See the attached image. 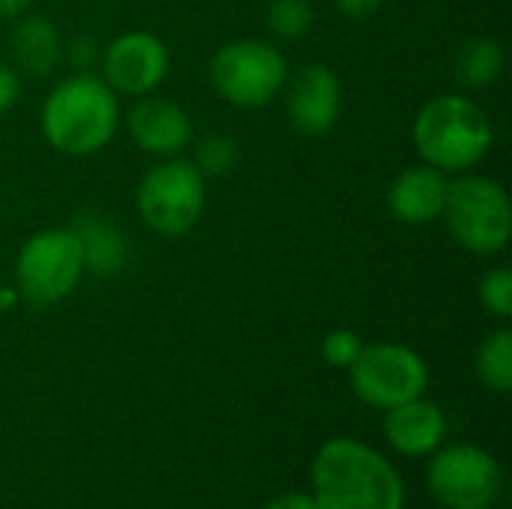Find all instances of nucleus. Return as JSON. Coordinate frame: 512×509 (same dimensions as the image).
<instances>
[{
	"label": "nucleus",
	"mask_w": 512,
	"mask_h": 509,
	"mask_svg": "<svg viewBox=\"0 0 512 509\" xmlns=\"http://www.w3.org/2000/svg\"><path fill=\"white\" fill-rule=\"evenodd\" d=\"M120 120V96L96 72H72L60 78L39 111L45 144L72 159L102 153L114 141Z\"/></svg>",
	"instance_id": "obj_1"
},
{
	"label": "nucleus",
	"mask_w": 512,
	"mask_h": 509,
	"mask_svg": "<svg viewBox=\"0 0 512 509\" xmlns=\"http://www.w3.org/2000/svg\"><path fill=\"white\" fill-rule=\"evenodd\" d=\"M318 509H405V483L393 462L357 438H330L312 459Z\"/></svg>",
	"instance_id": "obj_2"
},
{
	"label": "nucleus",
	"mask_w": 512,
	"mask_h": 509,
	"mask_svg": "<svg viewBox=\"0 0 512 509\" xmlns=\"http://www.w3.org/2000/svg\"><path fill=\"white\" fill-rule=\"evenodd\" d=\"M411 141L420 162L456 177L474 171L492 150L495 129L489 111L468 93H441L423 102Z\"/></svg>",
	"instance_id": "obj_3"
},
{
	"label": "nucleus",
	"mask_w": 512,
	"mask_h": 509,
	"mask_svg": "<svg viewBox=\"0 0 512 509\" xmlns=\"http://www.w3.org/2000/svg\"><path fill=\"white\" fill-rule=\"evenodd\" d=\"M441 219L453 243L477 258L501 255L510 246V195L498 180L486 174L465 171L450 177V192Z\"/></svg>",
	"instance_id": "obj_4"
},
{
	"label": "nucleus",
	"mask_w": 512,
	"mask_h": 509,
	"mask_svg": "<svg viewBox=\"0 0 512 509\" xmlns=\"http://www.w3.org/2000/svg\"><path fill=\"white\" fill-rule=\"evenodd\" d=\"M288 75V57L273 42L249 36L219 45L207 63V78L216 96L240 111L267 108L279 99Z\"/></svg>",
	"instance_id": "obj_5"
},
{
	"label": "nucleus",
	"mask_w": 512,
	"mask_h": 509,
	"mask_svg": "<svg viewBox=\"0 0 512 509\" xmlns=\"http://www.w3.org/2000/svg\"><path fill=\"white\" fill-rule=\"evenodd\" d=\"M135 210L153 234L168 240L186 237L207 210V180L183 156L159 159L138 180Z\"/></svg>",
	"instance_id": "obj_6"
},
{
	"label": "nucleus",
	"mask_w": 512,
	"mask_h": 509,
	"mask_svg": "<svg viewBox=\"0 0 512 509\" xmlns=\"http://www.w3.org/2000/svg\"><path fill=\"white\" fill-rule=\"evenodd\" d=\"M84 276V252L72 225L30 234L15 255V291L30 306L63 303Z\"/></svg>",
	"instance_id": "obj_7"
},
{
	"label": "nucleus",
	"mask_w": 512,
	"mask_h": 509,
	"mask_svg": "<svg viewBox=\"0 0 512 509\" xmlns=\"http://www.w3.org/2000/svg\"><path fill=\"white\" fill-rule=\"evenodd\" d=\"M426 486L444 509H492L504 492V471L477 444H441L426 468Z\"/></svg>",
	"instance_id": "obj_8"
},
{
	"label": "nucleus",
	"mask_w": 512,
	"mask_h": 509,
	"mask_svg": "<svg viewBox=\"0 0 512 509\" xmlns=\"http://www.w3.org/2000/svg\"><path fill=\"white\" fill-rule=\"evenodd\" d=\"M354 396L378 411H390L402 402L426 396L429 366L426 360L399 342H372L363 345L360 357L348 369Z\"/></svg>",
	"instance_id": "obj_9"
},
{
	"label": "nucleus",
	"mask_w": 512,
	"mask_h": 509,
	"mask_svg": "<svg viewBox=\"0 0 512 509\" xmlns=\"http://www.w3.org/2000/svg\"><path fill=\"white\" fill-rule=\"evenodd\" d=\"M171 72L168 45L150 30L117 33L99 54V75L117 96L156 93Z\"/></svg>",
	"instance_id": "obj_10"
},
{
	"label": "nucleus",
	"mask_w": 512,
	"mask_h": 509,
	"mask_svg": "<svg viewBox=\"0 0 512 509\" xmlns=\"http://www.w3.org/2000/svg\"><path fill=\"white\" fill-rule=\"evenodd\" d=\"M279 96L291 129L306 138H321L333 132L345 105L342 78L327 63H306L291 72Z\"/></svg>",
	"instance_id": "obj_11"
},
{
	"label": "nucleus",
	"mask_w": 512,
	"mask_h": 509,
	"mask_svg": "<svg viewBox=\"0 0 512 509\" xmlns=\"http://www.w3.org/2000/svg\"><path fill=\"white\" fill-rule=\"evenodd\" d=\"M126 126L135 147L153 159L183 156L195 141V126L189 111L180 102L159 93L138 96L126 114Z\"/></svg>",
	"instance_id": "obj_12"
},
{
	"label": "nucleus",
	"mask_w": 512,
	"mask_h": 509,
	"mask_svg": "<svg viewBox=\"0 0 512 509\" xmlns=\"http://www.w3.org/2000/svg\"><path fill=\"white\" fill-rule=\"evenodd\" d=\"M447 192H450V174H444L426 162H417V165L402 168L393 177V183L387 189V210L402 225L426 228L441 219Z\"/></svg>",
	"instance_id": "obj_13"
},
{
	"label": "nucleus",
	"mask_w": 512,
	"mask_h": 509,
	"mask_svg": "<svg viewBox=\"0 0 512 509\" xmlns=\"http://www.w3.org/2000/svg\"><path fill=\"white\" fill-rule=\"evenodd\" d=\"M384 438L396 453L408 459H423L444 444L447 417L435 402L417 396L411 402L384 411Z\"/></svg>",
	"instance_id": "obj_14"
},
{
	"label": "nucleus",
	"mask_w": 512,
	"mask_h": 509,
	"mask_svg": "<svg viewBox=\"0 0 512 509\" xmlns=\"http://www.w3.org/2000/svg\"><path fill=\"white\" fill-rule=\"evenodd\" d=\"M63 36L57 24L42 12H24L9 27V54L18 75L48 78L63 66Z\"/></svg>",
	"instance_id": "obj_15"
},
{
	"label": "nucleus",
	"mask_w": 512,
	"mask_h": 509,
	"mask_svg": "<svg viewBox=\"0 0 512 509\" xmlns=\"http://www.w3.org/2000/svg\"><path fill=\"white\" fill-rule=\"evenodd\" d=\"M78 240H81V252H84V270L96 279H114L123 273L126 261H129V240L126 234L117 228L114 219L102 216V213H81L72 222Z\"/></svg>",
	"instance_id": "obj_16"
},
{
	"label": "nucleus",
	"mask_w": 512,
	"mask_h": 509,
	"mask_svg": "<svg viewBox=\"0 0 512 509\" xmlns=\"http://www.w3.org/2000/svg\"><path fill=\"white\" fill-rule=\"evenodd\" d=\"M507 48L492 36H468L453 54V78L462 90H486L501 81Z\"/></svg>",
	"instance_id": "obj_17"
},
{
	"label": "nucleus",
	"mask_w": 512,
	"mask_h": 509,
	"mask_svg": "<svg viewBox=\"0 0 512 509\" xmlns=\"http://www.w3.org/2000/svg\"><path fill=\"white\" fill-rule=\"evenodd\" d=\"M474 372L480 378V384L492 393L507 396L512 390V330L510 327H498L492 330L474 357Z\"/></svg>",
	"instance_id": "obj_18"
},
{
	"label": "nucleus",
	"mask_w": 512,
	"mask_h": 509,
	"mask_svg": "<svg viewBox=\"0 0 512 509\" xmlns=\"http://www.w3.org/2000/svg\"><path fill=\"white\" fill-rule=\"evenodd\" d=\"M204 180H219L234 174L240 165V144L225 132H210L198 141H192V159H189Z\"/></svg>",
	"instance_id": "obj_19"
},
{
	"label": "nucleus",
	"mask_w": 512,
	"mask_h": 509,
	"mask_svg": "<svg viewBox=\"0 0 512 509\" xmlns=\"http://www.w3.org/2000/svg\"><path fill=\"white\" fill-rule=\"evenodd\" d=\"M267 30L282 42L306 39L315 27V6L312 0H270L264 12Z\"/></svg>",
	"instance_id": "obj_20"
},
{
	"label": "nucleus",
	"mask_w": 512,
	"mask_h": 509,
	"mask_svg": "<svg viewBox=\"0 0 512 509\" xmlns=\"http://www.w3.org/2000/svg\"><path fill=\"white\" fill-rule=\"evenodd\" d=\"M477 300L486 315L498 321L512 318V270L510 267H492L480 276L477 285Z\"/></svg>",
	"instance_id": "obj_21"
},
{
	"label": "nucleus",
	"mask_w": 512,
	"mask_h": 509,
	"mask_svg": "<svg viewBox=\"0 0 512 509\" xmlns=\"http://www.w3.org/2000/svg\"><path fill=\"white\" fill-rule=\"evenodd\" d=\"M363 339L360 333L348 330V327H336L330 330L324 339H321V357L330 369H339V372H348L354 366V360L360 357L363 351Z\"/></svg>",
	"instance_id": "obj_22"
},
{
	"label": "nucleus",
	"mask_w": 512,
	"mask_h": 509,
	"mask_svg": "<svg viewBox=\"0 0 512 509\" xmlns=\"http://www.w3.org/2000/svg\"><path fill=\"white\" fill-rule=\"evenodd\" d=\"M99 54L102 48L93 36H75L63 48V63H69L72 72H93V66H99Z\"/></svg>",
	"instance_id": "obj_23"
},
{
	"label": "nucleus",
	"mask_w": 512,
	"mask_h": 509,
	"mask_svg": "<svg viewBox=\"0 0 512 509\" xmlns=\"http://www.w3.org/2000/svg\"><path fill=\"white\" fill-rule=\"evenodd\" d=\"M21 99V75L12 63L0 60V117L9 114Z\"/></svg>",
	"instance_id": "obj_24"
},
{
	"label": "nucleus",
	"mask_w": 512,
	"mask_h": 509,
	"mask_svg": "<svg viewBox=\"0 0 512 509\" xmlns=\"http://www.w3.org/2000/svg\"><path fill=\"white\" fill-rule=\"evenodd\" d=\"M264 509H318L312 492H285L279 498H273Z\"/></svg>",
	"instance_id": "obj_25"
},
{
	"label": "nucleus",
	"mask_w": 512,
	"mask_h": 509,
	"mask_svg": "<svg viewBox=\"0 0 512 509\" xmlns=\"http://www.w3.org/2000/svg\"><path fill=\"white\" fill-rule=\"evenodd\" d=\"M333 6L351 18H369L384 6V0H333Z\"/></svg>",
	"instance_id": "obj_26"
},
{
	"label": "nucleus",
	"mask_w": 512,
	"mask_h": 509,
	"mask_svg": "<svg viewBox=\"0 0 512 509\" xmlns=\"http://www.w3.org/2000/svg\"><path fill=\"white\" fill-rule=\"evenodd\" d=\"M33 0H0V21H15L30 9Z\"/></svg>",
	"instance_id": "obj_27"
},
{
	"label": "nucleus",
	"mask_w": 512,
	"mask_h": 509,
	"mask_svg": "<svg viewBox=\"0 0 512 509\" xmlns=\"http://www.w3.org/2000/svg\"><path fill=\"white\" fill-rule=\"evenodd\" d=\"M15 300H18V291L15 288H0V309L12 306Z\"/></svg>",
	"instance_id": "obj_28"
}]
</instances>
